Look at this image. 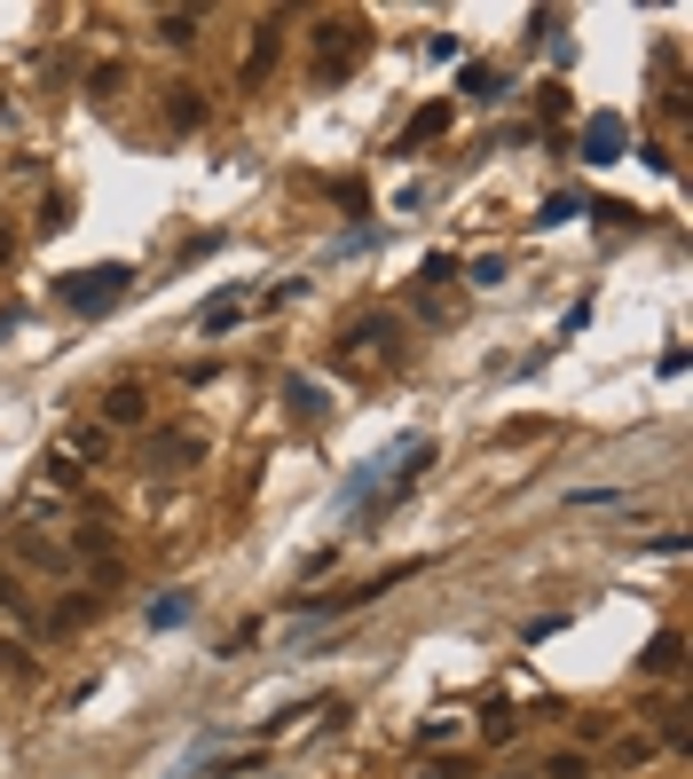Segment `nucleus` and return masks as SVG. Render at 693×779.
<instances>
[{
	"label": "nucleus",
	"instance_id": "f257e3e1",
	"mask_svg": "<svg viewBox=\"0 0 693 779\" xmlns=\"http://www.w3.org/2000/svg\"><path fill=\"white\" fill-rule=\"evenodd\" d=\"M127 284H134V269L103 260V269H71V276H56V300H63L71 315H103V307L127 300Z\"/></svg>",
	"mask_w": 693,
	"mask_h": 779
},
{
	"label": "nucleus",
	"instance_id": "f03ea898",
	"mask_svg": "<svg viewBox=\"0 0 693 779\" xmlns=\"http://www.w3.org/2000/svg\"><path fill=\"white\" fill-rule=\"evenodd\" d=\"M363 48H371L363 17H331V24L315 32V79H346V71L363 63Z\"/></svg>",
	"mask_w": 693,
	"mask_h": 779
},
{
	"label": "nucleus",
	"instance_id": "7ed1b4c3",
	"mask_svg": "<svg viewBox=\"0 0 693 779\" xmlns=\"http://www.w3.org/2000/svg\"><path fill=\"white\" fill-rule=\"evenodd\" d=\"M615 158H623V119L599 111V119L583 127V165H615Z\"/></svg>",
	"mask_w": 693,
	"mask_h": 779
},
{
	"label": "nucleus",
	"instance_id": "20e7f679",
	"mask_svg": "<svg viewBox=\"0 0 693 779\" xmlns=\"http://www.w3.org/2000/svg\"><path fill=\"white\" fill-rule=\"evenodd\" d=\"M198 457H205L198 433H158V442H150V465H158V473H190Z\"/></svg>",
	"mask_w": 693,
	"mask_h": 779
},
{
	"label": "nucleus",
	"instance_id": "39448f33",
	"mask_svg": "<svg viewBox=\"0 0 693 779\" xmlns=\"http://www.w3.org/2000/svg\"><path fill=\"white\" fill-rule=\"evenodd\" d=\"M165 127H173V134H190V127H205V95H198L190 79H173V87H165Z\"/></svg>",
	"mask_w": 693,
	"mask_h": 779
},
{
	"label": "nucleus",
	"instance_id": "423d86ee",
	"mask_svg": "<svg viewBox=\"0 0 693 779\" xmlns=\"http://www.w3.org/2000/svg\"><path fill=\"white\" fill-rule=\"evenodd\" d=\"M142 417H150L142 386H111V394L96 402V425H142Z\"/></svg>",
	"mask_w": 693,
	"mask_h": 779
},
{
	"label": "nucleus",
	"instance_id": "0eeeda50",
	"mask_svg": "<svg viewBox=\"0 0 693 779\" xmlns=\"http://www.w3.org/2000/svg\"><path fill=\"white\" fill-rule=\"evenodd\" d=\"M103 449H111V425H71L56 457H63V465H79V457H103Z\"/></svg>",
	"mask_w": 693,
	"mask_h": 779
},
{
	"label": "nucleus",
	"instance_id": "6e6552de",
	"mask_svg": "<svg viewBox=\"0 0 693 779\" xmlns=\"http://www.w3.org/2000/svg\"><path fill=\"white\" fill-rule=\"evenodd\" d=\"M677 661H685V638H677V630H654V646H646L639 669H646V677H677Z\"/></svg>",
	"mask_w": 693,
	"mask_h": 779
},
{
	"label": "nucleus",
	"instance_id": "1a4fd4ad",
	"mask_svg": "<svg viewBox=\"0 0 693 779\" xmlns=\"http://www.w3.org/2000/svg\"><path fill=\"white\" fill-rule=\"evenodd\" d=\"M442 127H450V103H425V111H418V119L402 127V150H418V142H433V134H442Z\"/></svg>",
	"mask_w": 693,
	"mask_h": 779
},
{
	"label": "nucleus",
	"instance_id": "9d476101",
	"mask_svg": "<svg viewBox=\"0 0 693 779\" xmlns=\"http://www.w3.org/2000/svg\"><path fill=\"white\" fill-rule=\"evenodd\" d=\"M284 409H292V417H323V394H315V378H284Z\"/></svg>",
	"mask_w": 693,
	"mask_h": 779
},
{
	"label": "nucleus",
	"instance_id": "9b49d317",
	"mask_svg": "<svg viewBox=\"0 0 693 779\" xmlns=\"http://www.w3.org/2000/svg\"><path fill=\"white\" fill-rule=\"evenodd\" d=\"M158 40H165V48H190V40H198V17H190V9H165V17H158Z\"/></svg>",
	"mask_w": 693,
	"mask_h": 779
},
{
	"label": "nucleus",
	"instance_id": "f8f14e48",
	"mask_svg": "<svg viewBox=\"0 0 693 779\" xmlns=\"http://www.w3.org/2000/svg\"><path fill=\"white\" fill-rule=\"evenodd\" d=\"M79 623H96V590H71V598L56 606V630H79Z\"/></svg>",
	"mask_w": 693,
	"mask_h": 779
},
{
	"label": "nucleus",
	"instance_id": "ddd939ff",
	"mask_svg": "<svg viewBox=\"0 0 693 779\" xmlns=\"http://www.w3.org/2000/svg\"><path fill=\"white\" fill-rule=\"evenodd\" d=\"M190 615V590H158V606H150V623L158 630H173V623H182Z\"/></svg>",
	"mask_w": 693,
	"mask_h": 779
},
{
	"label": "nucleus",
	"instance_id": "4468645a",
	"mask_svg": "<svg viewBox=\"0 0 693 779\" xmlns=\"http://www.w3.org/2000/svg\"><path fill=\"white\" fill-rule=\"evenodd\" d=\"M237 315H244V307H237V300H213V307H205V315H198V331H205V338H221V331H229V323H237Z\"/></svg>",
	"mask_w": 693,
	"mask_h": 779
},
{
	"label": "nucleus",
	"instance_id": "2eb2a0df",
	"mask_svg": "<svg viewBox=\"0 0 693 779\" xmlns=\"http://www.w3.org/2000/svg\"><path fill=\"white\" fill-rule=\"evenodd\" d=\"M465 95H473V103H496V71L473 63V71H465Z\"/></svg>",
	"mask_w": 693,
	"mask_h": 779
},
{
	"label": "nucleus",
	"instance_id": "dca6fc26",
	"mask_svg": "<svg viewBox=\"0 0 693 779\" xmlns=\"http://www.w3.org/2000/svg\"><path fill=\"white\" fill-rule=\"evenodd\" d=\"M544 779H591V763H583V756H552Z\"/></svg>",
	"mask_w": 693,
	"mask_h": 779
},
{
	"label": "nucleus",
	"instance_id": "f3484780",
	"mask_svg": "<svg viewBox=\"0 0 693 779\" xmlns=\"http://www.w3.org/2000/svg\"><path fill=\"white\" fill-rule=\"evenodd\" d=\"M0 669H9V677L24 685V677H32V654H24V646H0Z\"/></svg>",
	"mask_w": 693,
	"mask_h": 779
},
{
	"label": "nucleus",
	"instance_id": "a211bd4d",
	"mask_svg": "<svg viewBox=\"0 0 693 779\" xmlns=\"http://www.w3.org/2000/svg\"><path fill=\"white\" fill-rule=\"evenodd\" d=\"M418 779H465V771H458V763H425Z\"/></svg>",
	"mask_w": 693,
	"mask_h": 779
},
{
	"label": "nucleus",
	"instance_id": "6ab92c4d",
	"mask_svg": "<svg viewBox=\"0 0 693 779\" xmlns=\"http://www.w3.org/2000/svg\"><path fill=\"white\" fill-rule=\"evenodd\" d=\"M9 252H17V236H9V229H0V269H9Z\"/></svg>",
	"mask_w": 693,
	"mask_h": 779
},
{
	"label": "nucleus",
	"instance_id": "aec40b11",
	"mask_svg": "<svg viewBox=\"0 0 693 779\" xmlns=\"http://www.w3.org/2000/svg\"><path fill=\"white\" fill-rule=\"evenodd\" d=\"M0 598H17V590H9V575H0Z\"/></svg>",
	"mask_w": 693,
	"mask_h": 779
},
{
	"label": "nucleus",
	"instance_id": "412c9836",
	"mask_svg": "<svg viewBox=\"0 0 693 779\" xmlns=\"http://www.w3.org/2000/svg\"><path fill=\"white\" fill-rule=\"evenodd\" d=\"M504 779H520V771H504Z\"/></svg>",
	"mask_w": 693,
	"mask_h": 779
}]
</instances>
